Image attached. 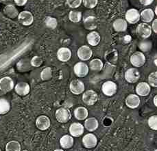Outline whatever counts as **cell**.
<instances>
[{"instance_id": "38", "label": "cell", "mask_w": 157, "mask_h": 151, "mask_svg": "<svg viewBox=\"0 0 157 151\" xmlns=\"http://www.w3.org/2000/svg\"><path fill=\"white\" fill-rule=\"evenodd\" d=\"M30 64L34 67H39L43 64V59L39 56H34L30 60Z\"/></svg>"}, {"instance_id": "31", "label": "cell", "mask_w": 157, "mask_h": 151, "mask_svg": "<svg viewBox=\"0 0 157 151\" xmlns=\"http://www.w3.org/2000/svg\"><path fill=\"white\" fill-rule=\"evenodd\" d=\"M105 59L110 63H115L118 59V53L115 49L109 51L105 55Z\"/></svg>"}, {"instance_id": "41", "label": "cell", "mask_w": 157, "mask_h": 151, "mask_svg": "<svg viewBox=\"0 0 157 151\" xmlns=\"http://www.w3.org/2000/svg\"><path fill=\"white\" fill-rule=\"evenodd\" d=\"M69 7L71 8H77L82 4V0H67Z\"/></svg>"}, {"instance_id": "23", "label": "cell", "mask_w": 157, "mask_h": 151, "mask_svg": "<svg viewBox=\"0 0 157 151\" xmlns=\"http://www.w3.org/2000/svg\"><path fill=\"white\" fill-rule=\"evenodd\" d=\"M60 144L63 149H70L74 144V138L69 135H63L60 139Z\"/></svg>"}, {"instance_id": "45", "label": "cell", "mask_w": 157, "mask_h": 151, "mask_svg": "<svg viewBox=\"0 0 157 151\" xmlns=\"http://www.w3.org/2000/svg\"><path fill=\"white\" fill-rule=\"evenodd\" d=\"M154 105H155V106H157V96L156 95L155 97H154Z\"/></svg>"}, {"instance_id": "7", "label": "cell", "mask_w": 157, "mask_h": 151, "mask_svg": "<svg viewBox=\"0 0 157 151\" xmlns=\"http://www.w3.org/2000/svg\"><path fill=\"white\" fill-rule=\"evenodd\" d=\"M89 66L82 62L76 63L74 66V73L78 77H86L89 73Z\"/></svg>"}, {"instance_id": "11", "label": "cell", "mask_w": 157, "mask_h": 151, "mask_svg": "<svg viewBox=\"0 0 157 151\" xmlns=\"http://www.w3.org/2000/svg\"><path fill=\"white\" fill-rule=\"evenodd\" d=\"M77 55L80 60L82 61H86L89 60L92 57L93 51L89 46L83 45L78 49Z\"/></svg>"}, {"instance_id": "37", "label": "cell", "mask_w": 157, "mask_h": 151, "mask_svg": "<svg viewBox=\"0 0 157 151\" xmlns=\"http://www.w3.org/2000/svg\"><path fill=\"white\" fill-rule=\"evenodd\" d=\"M148 82L151 86L154 87V88H156L157 87V72H153L152 73L150 74L149 77H148Z\"/></svg>"}, {"instance_id": "8", "label": "cell", "mask_w": 157, "mask_h": 151, "mask_svg": "<svg viewBox=\"0 0 157 151\" xmlns=\"http://www.w3.org/2000/svg\"><path fill=\"white\" fill-rule=\"evenodd\" d=\"M117 87L116 83L111 81H108L104 83L101 86V91L104 93V94L109 96V97L114 95L117 92Z\"/></svg>"}, {"instance_id": "29", "label": "cell", "mask_w": 157, "mask_h": 151, "mask_svg": "<svg viewBox=\"0 0 157 151\" xmlns=\"http://www.w3.org/2000/svg\"><path fill=\"white\" fill-rule=\"evenodd\" d=\"M32 66L30 61L27 59L21 60L17 64V68L20 72H26L30 69Z\"/></svg>"}, {"instance_id": "6", "label": "cell", "mask_w": 157, "mask_h": 151, "mask_svg": "<svg viewBox=\"0 0 157 151\" xmlns=\"http://www.w3.org/2000/svg\"><path fill=\"white\" fill-rule=\"evenodd\" d=\"M98 96L96 92L91 90H86L83 94L82 101L86 105H94L97 102Z\"/></svg>"}, {"instance_id": "30", "label": "cell", "mask_w": 157, "mask_h": 151, "mask_svg": "<svg viewBox=\"0 0 157 151\" xmlns=\"http://www.w3.org/2000/svg\"><path fill=\"white\" fill-rule=\"evenodd\" d=\"M10 105L8 101L5 98H0V115L6 114L9 112Z\"/></svg>"}, {"instance_id": "36", "label": "cell", "mask_w": 157, "mask_h": 151, "mask_svg": "<svg viewBox=\"0 0 157 151\" xmlns=\"http://www.w3.org/2000/svg\"><path fill=\"white\" fill-rule=\"evenodd\" d=\"M45 25L48 28L55 29L58 25V21L56 18L52 17H48L45 19Z\"/></svg>"}, {"instance_id": "12", "label": "cell", "mask_w": 157, "mask_h": 151, "mask_svg": "<svg viewBox=\"0 0 157 151\" xmlns=\"http://www.w3.org/2000/svg\"><path fill=\"white\" fill-rule=\"evenodd\" d=\"M97 143L98 139L96 136L92 133H88L82 138V144L86 149H93L96 146Z\"/></svg>"}, {"instance_id": "35", "label": "cell", "mask_w": 157, "mask_h": 151, "mask_svg": "<svg viewBox=\"0 0 157 151\" xmlns=\"http://www.w3.org/2000/svg\"><path fill=\"white\" fill-rule=\"evenodd\" d=\"M52 77V70L50 67H46L40 72V78L43 81L50 79Z\"/></svg>"}, {"instance_id": "48", "label": "cell", "mask_w": 157, "mask_h": 151, "mask_svg": "<svg viewBox=\"0 0 157 151\" xmlns=\"http://www.w3.org/2000/svg\"><path fill=\"white\" fill-rule=\"evenodd\" d=\"M63 150V149H56V150Z\"/></svg>"}, {"instance_id": "19", "label": "cell", "mask_w": 157, "mask_h": 151, "mask_svg": "<svg viewBox=\"0 0 157 151\" xmlns=\"http://www.w3.org/2000/svg\"><path fill=\"white\" fill-rule=\"evenodd\" d=\"M136 92L138 95L141 96V97H145L150 94V86L147 83L141 82L136 86Z\"/></svg>"}, {"instance_id": "44", "label": "cell", "mask_w": 157, "mask_h": 151, "mask_svg": "<svg viewBox=\"0 0 157 151\" xmlns=\"http://www.w3.org/2000/svg\"><path fill=\"white\" fill-rule=\"evenodd\" d=\"M152 30L155 32V34L157 33V19H155L152 22Z\"/></svg>"}, {"instance_id": "18", "label": "cell", "mask_w": 157, "mask_h": 151, "mask_svg": "<svg viewBox=\"0 0 157 151\" xmlns=\"http://www.w3.org/2000/svg\"><path fill=\"white\" fill-rule=\"evenodd\" d=\"M14 90L17 94L20 96H25L29 94L30 87L29 84L25 82H19L14 87Z\"/></svg>"}, {"instance_id": "49", "label": "cell", "mask_w": 157, "mask_h": 151, "mask_svg": "<svg viewBox=\"0 0 157 151\" xmlns=\"http://www.w3.org/2000/svg\"><path fill=\"white\" fill-rule=\"evenodd\" d=\"M0 151H1V149H0Z\"/></svg>"}, {"instance_id": "15", "label": "cell", "mask_w": 157, "mask_h": 151, "mask_svg": "<svg viewBox=\"0 0 157 151\" xmlns=\"http://www.w3.org/2000/svg\"><path fill=\"white\" fill-rule=\"evenodd\" d=\"M36 125L38 129L40 130H47L50 127V120L48 116H40L36 119Z\"/></svg>"}, {"instance_id": "32", "label": "cell", "mask_w": 157, "mask_h": 151, "mask_svg": "<svg viewBox=\"0 0 157 151\" xmlns=\"http://www.w3.org/2000/svg\"><path fill=\"white\" fill-rule=\"evenodd\" d=\"M6 151H19L21 150V145L17 141L12 140L8 142L6 146Z\"/></svg>"}, {"instance_id": "47", "label": "cell", "mask_w": 157, "mask_h": 151, "mask_svg": "<svg viewBox=\"0 0 157 151\" xmlns=\"http://www.w3.org/2000/svg\"><path fill=\"white\" fill-rule=\"evenodd\" d=\"M155 13L156 14H157V7H156V8H155Z\"/></svg>"}, {"instance_id": "2", "label": "cell", "mask_w": 157, "mask_h": 151, "mask_svg": "<svg viewBox=\"0 0 157 151\" xmlns=\"http://www.w3.org/2000/svg\"><path fill=\"white\" fill-rule=\"evenodd\" d=\"M146 61L145 55L140 51H136L130 57V62L135 67H141L144 65Z\"/></svg>"}, {"instance_id": "3", "label": "cell", "mask_w": 157, "mask_h": 151, "mask_svg": "<svg viewBox=\"0 0 157 151\" xmlns=\"http://www.w3.org/2000/svg\"><path fill=\"white\" fill-rule=\"evenodd\" d=\"M56 120L60 123H65L70 120L71 118V112L68 109L59 108L56 112Z\"/></svg>"}, {"instance_id": "34", "label": "cell", "mask_w": 157, "mask_h": 151, "mask_svg": "<svg viewBox=\"0 0 157 151\" xmlns=\"http://www.w3.org/2000/svg\"><path fill=\"white\" fill-rule=\"evenodd\" d=\"M69 19L73 23H78L82 19V13L79 11L72 10L69 14Z\"/></svg>"}, {"instance_id": "33", "label": "cell", "mask_w": 157, "mask_h": 151, "mask_svg": "<svg viewBox=\"0 0 157 151\" xmlns=\"http://www.w3.org/2000/svg\"><path fill=\"white\" fill-rule=\"evenodd\" d=\"M139 47L140 48L141 50L144 52L149 51L152 47V42L149 40L144 39L143 40L139 42Z\"/></svg>"}, {"instance_id": "26", "label": "cell", "mask_w": 157, "mask_h": 151, "mask_svg": "<svg viewBox=\"0 0 157 151\" xmlns=\"http://www.w3.org/2000/svg\"><path fill=\"white\" fill-rule=\"evenodd\" d=\"M84 26L89 30H94L97 28V19L95 17L90 16L84 20Z\"/></svg>"}, {"instance_id": "46", "label": "cell", "mask_w": 157, "mask_h": 151, "mask_svg": "<svg viewBox=\"0 0 157 151\" xmlns=\"http://www.w3.org/2000/svg\"><path fill=\"white\" fill-rule=\"evenodd\" d=\"M2 2H10V1H11V0H2Z\"/></svg>"}, {"instance_id": "17", "label": "cell", "mask_w": 157, "mask_h": 151, "mask_svg": "<svg viewBox=\"0 0 157 151\" xmlns=\"http://www.w3.org/2000/svg\"><path fill=\"white\" fill-rule=\"evenodd\" d=\"M141 100L137 95L130 94L126 99V105L130 109H135L140 105Z\"/></svg>"}, {"instance_id": "13", "label": "cell", "mask_w": 157, "mask_h": 151, "mask_svg": "<svg viewBox=\"0 0 157 151\" xmlns=\"http://www.w3.org/2000/svg\"><path fill=\"white\" fill-rule=\"evenodd\" d=\"M126 19L130 24H135L140 20V13L136 9L132 8L126 12Z\"/></svg>"}, {"instance_id": "1", "label": "cell", "mask_w": 157, "mask_h": 151, "mask_svg": "<svg viewBox=\"0 0 157 151\" xmlns=\"http://www.w3.org/2000/svg\"><path fill=\"white\" fill-rule=\"evenodd\" d=\"M152 30L151 26L146 23H142L138 25L136 30V33L139 37L143 39H147L152 34Z\"/></svg>"}, {"instance_id": "42", "label": "cell", "mask_w": 157, "mask_h": 151, "mask_svg": "<svg viewBox=\"0 0 157 151\" xmlns=\"http://www.w3.org/2000/svg\"><path fill=\"white\" fill-rule=\"evenodd\" d=\"M14 1L17 6H24L27 3L28 0H14Z\"/></svg>"}, {"instance_id": "22", "label": "cell", "mask_w": 157, "mask_h": 151, "mask_svg": "<svg viewBox=\"0 0 157 151\" xmlns=\"http://www.w3.org/2000/svg\"><path fill=\"white\" fill-rule=\"evenodd\" d=\"M87 41L89 44L91 46H97L100 42L101 38L100 34L97 31H91L88 35H87Z\"/></svg>"}, {"instance_id": "27", "label": "cell", "mask_w": 157, "mask_h": 151, "mask_svg": "<svg viewBox=\"0 0 157 151\" xmlns=\"http://www.w3.org/2000/svg\"><path fill=\"white\" fill-rule=\"evenodd\" d=\"M4 13L8 17L11 19L16 18L17 17H18L19 12L17 10L16 7L13 5H7L4 8Z\"/></svg>"}, {"instance_id": "4", "label": "cell", "mask_w": 157, "mask_h": 151, "mask_svg": "<svg viewBox=\"0 0 157 151\" xmlns=\"http://www.w3.org/2000/svg\"><path fill=\"white\" fill-rule=\"evenodd\" d=\"M18 21L23 25L29 26L34 22V16L30 12L23 11L18 14Z\"/></svg>"}, {"instance_id": "40", "label": "cell", "mask_w": 157, "mask_h": 151, "mask_svg": "<svg viewBox=\"0 0 157 151\" xmlns=\"http://www.w3.org/2000/svg\"><path fill=\"white\" fill-rule=\"evenodd\" d=\"M82 3L86 8L91 9L96 6L98 0H82Z\"/></svg>"}, {"instance_id": "14", "label": "cell", "mask_w": 157, "mask_h": 151, "mask_svg": "<svg viewBox=\"0 0 157 151\" xmlns=\"http://www.w3.org/2000/svg\"><path fill=\"white\" fill-rule=\"evenodd\" d=\"M84 130H85V127L79 123H72L69 127V133L73 137H80L83 134Z\"/></svg>"}, {"instance_id": "43", "label": "cell", "mask_w": 157, "mask_h": 151, "mask_svg": "<svg viewBox=\"0 0 157 151\" xmlns=\"http://www.w3.org/2000/svg\"><path fill=\"white\" fill-rule=\"evenodd\" d=\"M141 4L144 6H149L150 4H152L154 0H139Z\"/></svg>"}, {"instance_id": "5", "label": "cell", "mask_w": 157, "mask_h": 151, "mask_svg": "<svg viewBox=\"0 0 157 151\" xmlns=\"http://www.w3.org/2000/svg\"><path fill=\"white\" fill-rule=\"evenodd\" d=\"M14 88V81L10 77H4L0 79V90L6 94Z\"/></svg>"}, {"instance_id": "16", "label": "cell", "mask_w": 157, "mask_h": 151, "mask_svg": "<svg viewBox=\"0 0 157 151\" xmlns=\"http://www.w3.org/2000/svg\"><path fill=\"white\" fill-rule=\"evenodd\" d=\"M71 57V51L67 47H62L59 49L57 52V57L61 62H66L70 60Z\"/></svg>"}, {"instance_id": "39", "label": "cell", "mask_w": 157, "mask_h": 151, "mask_svg": "<svg viewBox=\"0 0 157 151\" xmlns=\"http://www.w3.org/2000/svg\"><path fill=\"white\" fill-rule=\"evenodd\" d=\"M148 125H149L150 129L152 130H157V116L154 115L149 118L148 120Z\"/></svg>"}, {"instance_id": "10", "label": "cell", "mask_w": 157, "mask_h": 151, "mask_svg": "<svg viewBox=\"0 0 157 151\" xmlns=\"http://www.w3.org/2000/svg\"><path fill=\"white\" fill-rule=\"evenodd\" d=\"M69 88H70V90L73 94L78 95L85 91V86L82 81L78 79H74L70 83Z\"/></svg>"}, {"instance_id": "25", "label": "cell", "mask_w": 157, "mask_h": 151, "mask_svg": "<svg viewBox=\"0 0 157 151\" xmlns=\"http://www.w3.org/2000/svg\"><path fill=\"white\" fill-rule=\"evenodd\" d=\"M89 115L88 110L86 108L84 107H77L76 109L74 110V116L75 118L79 120H85Z\"/></svg>"}, {"instance_id": "20", "label": "cell", "mask_w": 157, "mask_h": 151, "mask_svg": "<svg viewBox=\"0 0 157 151\" xmlns=\"http://www.w3.org/2000/svg\"><path fill=\"white\" fill-rule=\"evenodd\" d=\"M113 28L117 32L125 31L128 28V23L126 20L123 19H117L113 22Z\"/></svg>"}, {"instance_id": "9", "label": "cell", "mask_w": 157, "mask_h": 151, "mask_svg": "<svg viewBox=\"0 0 157 151\" xmlns=\"http://www.w3.org/2000/svg\"><path fill=\"white\" fill-rule=\"evenodd\" d=\"M140 77V73L135 68H130L125 72V79L130 83H135Z\"/></svg>"}, {"instance_id": "28", "label": "cell", "mask_w": 157, "mask_h": 151, "mask_svg": "<svg viewBox=\"0 0 157 151\" xmlns=\"http://www.w3.org/2000/svg\"><path fill=\"white\" fill-rule=\"evenodd\" d=\"M103 62L101 60L96 58L92 60L89 63V67L94 71H100L103 68Z\"/></svg>"}, {"instance_id": "24", "label": "cell", "mask_w": 157, "mask_h": 151, "mask_svg": "<svg viewBox=\"0 0 157 151\" xmlns=\"http://www.w3.org/2000/svg\"><path fill=\"white\" fill-rule=\"evenodd\" d=\"M99 126L98 121L95 118H89L86 119L85 122V127L89 131H94L96 130Z\"/></svg>"}, {"instance_id": "21", "label": "cell", "mask_w": 157, "mask_h": 151, "mask_svg": "<svg viewBox=\"0 0 157 151\" xmlns=\"http://www.w3.org/2000/svg\"><path fill=\"white\" fill-rule=\"evenodd\" d=\"M155 17V13L152 9L147 8L141 12L140 18L144 23H150L152 21Z\"/></svg>"}]
</instances>
